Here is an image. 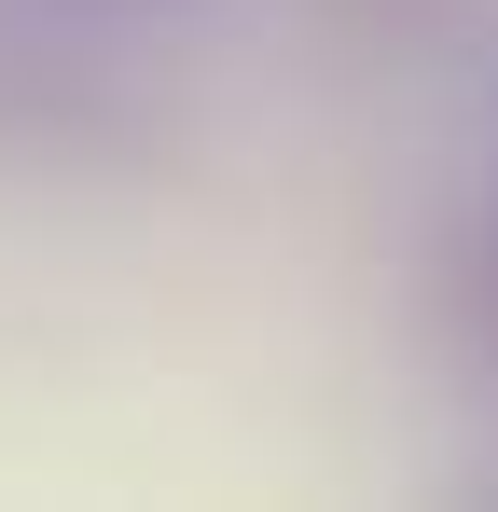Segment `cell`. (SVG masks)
Here are the masks:
<instances>
[{"label": "cell", "mask_w": 498, "mask_h": 512, "mask_svg": "<svg viewBox=\"0 0 498 512\" xmlns=\"http://www.w3.org/2000/svg\"><path fill=\"white\" fill-rule=\"evenodd\" d=\"M443 319H457V346L498 374V208L457 236V250H443Z\"/></svg>", "instance_id": "6da1fadb"}, {"label": "cell", "mask_w": 498, "mask_h": 512, "mask_svg": "<svg viewBox=\"0 0 498 512\" xmlns=\"http://www.w3.org/2000/svg\"><path fill=\"white\" fill-rule=\"evenodd\" d=\"M56 14H153V0H56Z\"/></svg>", "instance_id": "7a4b0ae2"}]
</instances>
